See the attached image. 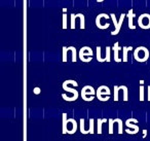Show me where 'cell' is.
<instances>
[{
  "label": "cell",
  "mask_w": 150,
  "mask_h": 141,
  "mask_svg": "<svg viewBox=\"0 0 150 141\" xmlns=\"http://www.w3.org/2000/svg\"><path fill=\"white\" fill-rule=\"evenodd\" d=\"M135 17H136V15L134 14L133 9H129V13H127V19H129V28L132 30L136 29V26H134V24H133V18H135Z\"/></svg>",
  "instance_id": "10"
},
{
  "label": "cell",
  "mask_w": 150,
  "mask_h": 141,
  "mask_svg": "<svg viewBox=\"0 0 150 141\" xmlns=\"http://www.w3.org/2000/svg\"><path fill=\"white\" fill-rule=\"evenodd\" d=\"M93 55H94V53H93L92 48L90 46H83V48H80L79 53H78V57H79L80 60L82 62H86V63L92 61Z\"/></svg>",
  "instance_id": "4"
},
{
  "label": "cell",
  "mask_w": 150,
  "mask_h": 141,
  "mask_svg": "<svg viewBox=\"0 0 150 141\" xmlns=\"http://www.w3.org/2000/svg\"><path fill=\"white\" fill-rule=\"evenodd\" d=\"M76 18H79L80 19V28L81 29H84L86 26H84V23H86V20H84V16L82 14H76Z\"/></svg>",
  "instance_id": "15"
},
{
  "label": "cell",
  "mask_w": 150,
  "mask_h": 141,
  "mask_svg": "<svg viewBox=\"0 0 150 141\" xmlns=\"http://www.w3.org/2000/svg\"><path fill=\"white\" fill-rule=\"evenodd\" d=\"M114 120L113 118H109L108 120V124H109V134L112 135L113 134V124H114Z\"/></svg>",
  "instance_id": "21"
},
{
  "label": "cell",
  "mask_w": 150,
  "mask_h": 141,
  "mask_svg": "<svg viewBox=\"0 0 150 141\" xmlns=\"http://www.w3.org/2000/svg\"><path fill=\"white\" fill-rule=\"evenodd\" d=\"M68 51L72 52V62H76L77 61V52L74 46H68Z\"/></svg>",
  "instance_id": "14"
},
{
  "label": "cell",
  "mask_w": 150,
  "mask_h": 141,
  "mask_svg": "<svg viewBox=\"0 0 150 141\" xmlns=\"http://www.w3.org/2000/svg\"><path fill=\"white\" fill-rule=\"evenodd\" d=\"M119 89L123 91V101H129V90L125 85H119Z\"/></svg>",
  "instance_id": "13"
},
{
  "label": "cell",
  "mask_w": 150,
  "mask_h": 141,
  "mask_svg": "<svg viewBox=\"0 0 150 141\" xmlns=\"http://www.w3.org/2000/svg\"><path fill=\"white\" fill-rule=\"evenodd\" d=\"M95 95H97V92H95V89L91 85H86L81 90V98L84 101H93L95 98Z\"/></svg>",
  "instance_id": "3"
},
{
  "label": "cell",
  "mask_w": 150,
  "mask_h": 141,
  "mask_svg": "<svg viewBox=\"0 0 150 141\" xmlns=\"http://www.w3.org/2000/svg\"><path fill=\"white\" fill-rule=\"evenodd\" d=\"M96 58H97V60H98L99 62H104V61H106L104 58H102V55H101V48H100V46H98V48H97Z\"/></svg>",
  "instance_id": "17"
},
{
  "label": "cell",
  "mask_w": 150,
  "mask_h": 141,
  "mask_svg": "<svg viewBox=\"0 0 150 141\" xmlns=\"http://www.w3.org/2000/svg\"><path fill=\"white\" fill-rule=\"evenodd\" d=\"M102 18H104V19H109V16L106 15V14H100V15H98V17L96 18V25L98 28H100V29H107V28L110 26V24L109 23H106L105 25H102L101 24V19Z\"/></svg>",
  "instance_id": "7"
},
{
  "label": "cell",
  "mask_w": 150,
  "mask_h": 141,
  "mask_svg": "<svg viewBox=\"0 0 150 141\" xmlns=\"http://www.w3.org/2000/svg\"><path fill=\"white\" fill-rule=\"evenodd\" d=\"M103 122H104V118H98V129H97V133L98 134H102Z\"/></svg>",
  "instance_id": "18"
},
{
  "label": "cell",
  "mask_w": 150,
  "mask_h": 141,
  "mask_svg": "<svg viewBox=\"0 0 150 141\" xmlns=\"http://www.w3.org/2000/svg\"><path fill=\"white\" fill-rule=\"evenodd\" d=\"M134 57L138 62H146L149 58V51L145 46H139L134 52Z\"/></svg>",
  "instance_id": "1"
},
{
  "label": "cell",
  "mask_w": 150,
  "mask_h": 141,
  "mask_svg": "<svg viewBox=\"0 0 150 141\" xmlns=\"http://www.w3.org/2000/svg\"><path fill=\"white\" fill-rule=\"evenodd\" d=\"M110 17H111V19H112L113 24H114V26H115V30H114V31L111 32V34H112V35H117V34L119 33V31H120L121 25H122L123 20H125V14H121L120 19H119V22L116 20V17H115L114 14H111Z\"/></svg>",
  "instance_id": "5"
},
{
  "label": "cell",
  "mask_w": 150,
  "mask_h": 141,
  "mask_svg": "<svg viewBox=\"0 0 150 141\" xmlns=\"http://www.w3.org/2000/svg\"><path fill=\"white\" fill-rule=\"evenodd\" d=\"M77 122L74 118H68V124H67V134H74L77 131Z\"/></svg>",
  "instance_id": "6"
},
{
  "label": "cell",
  "mask_w": 150,
  "mask_h": 141,
  "mask_svg": "<svg viewBox=\"0 0 150 141\" xmlns=\"http://www.w3.org/2000/svg\"><path fill=\"white\" fill-rule=\"evenodd\" d=\"M95 120L94 118H90V129H88V132L90 134H95V125H94Z\"/></svg>",
  "instance_id": "19"
},
{
  "label": "cell",
  "mask_w": 150,
  "mask_h": 141,
  "mask_svg": "<svg viewBox=\"0 0 150 141\" xmlns=\"http://www.w3.org/2000/svg\"><path fill=\"white\" fill-rule=\"evenodd\" d=\"M125 133H127V134H131V135H134V134H137V133H138V131L129 130V128H127V130H125Z\"/></svg>",
  "instance_id": "30"
},
{
  "label": "cell",
  "mask_w": 150,
  "mask_h": 141,
  "mask_svg": "<svg viewBox=\"0 0 150 141\" xmlns=\"http://www.w3.org/2000/svg\"><path fill=\"white\" fill-rule=\"evenodd\" d=\"M119 85H114V101H118Z\"/></svg>",
  "instance_id": "25"
},
{
  "label": "cell",
  "mask_w": 150,
  "mask_h": 141,
  "mask_svg": "<svg viewBox=\"0 0 150 141\" xmlns=\"http://www.w3.org/2000/svg\"><path fill=\"white\" fill-rule=\"evenodd\" d=\"M148 101H150V85H148Z\"/></svg>",
  "instance_id": "33"
},
{
  "label": "cell",
  "mask_w": 150,
  "mask_h": 141,
  "mask_svg": "<svg viewBox=\"0 0 150 141\" xmlns=\"http://www.w3.org/2000/svg\"><path fill=\"white\" fill-rule=\"evenodd\" d=\"M112 50L114 51V60H115V62H117V63L120 62L121 59H119L118 54H119V51L121 50V48L119 46V42H115V44L113 46Z\"/></svg>",
  "instance_id": "9"
},
{
  "label": "cell",
  "mask_w": 150,
  "mask_h": 141,
  "mask_svg": "<svg viewBox=\"0 0 150 141\" xmlns=\"http://www.w3.org/2000/svg\"><path fill=\"white\" fill-rule=\"evenodd\" d=\"M67 124H68V118H67L66 112H64V113H62V133L63 134H67Z\"/></svg>",
  "instance_id": "11"
},
{
  "label": "cell",
  "mask_w": 150,
  "mask_h": 141,
  "mask_svg": "<svg viewBox=\"0 0 150 141\" xmlns=\"http://www.w3.org/2000/svg\"><path fill=\"white\" fill-rule=\"evenodd\" d=\"M80 133H82V134H90V132H88V130H86L84 129V118H80Z\"/></svg>",
  "instance_id": "16"
},
{
  "label": "cell",
  "mask_w": 150,
  "mask_h": 141,
  "mask_svg": "<svg viewBox=\"0 0 150 141\" xmlns=\"http://www.w3.org/2000/svg\"><path fill=\"white\" fill-rule=\"evenodd\" d=\"M97 95L96 97L98 98L100 101L102 102H106L109 100V98H110V90H109L108 87H106V85H101V87L98 88V90H97Z\"/></svg>",
  "instance_id": "2"
},
{
  "label": "cell",
  "mask_w": 150,
  "mask_h": 141,
  "mask_svg": "<svg viewBox=\"0 0 150 141\" xmlns=\"http://www.w3.org/2000/svg\"><path fill=\"white\" fill-rule=\"evenodd\" d=\"M133 122H135V124H138V120H137V118H127V122H125V126H127V128H132L134 131H138V132H139V127H138V125H133Z\"/></svg>",
  "instance_id": "8"
},
{
  "label": "cell",
  "mask_w": 150,
  "mask_h": 141,
  "mask_svg": "<svg viewBox=\"0 0 150 141\" xmlns=\"http://www.w3.org/2000/svg\"><path fill=\"white\" fill-rule=\"evenodd\" d=\"M140 101H144V85H140Z\"/></svg>",
  "instance_id": "28"
},
{
  "label": "cell",
  "mask_w": 150,
  "mask_h": 141,
  "mask_svg": "<svg viewBox=\"0 0 150 141\" xmlns=\"http://www.w3.org/2000/svg\"><path fill=\"white\" fill-rule=\"evenodd\" d=\"M104 0H97V2H103Z\"/></svg>",
  "instance_id": "36"
},
{
  "label": "cell",
  "mask_w": 150,
  "mask_h": 141,
  "mask_svg": "<svg viewBox=\"0 0 150 141\" xmlns=\"http://www.w3.org/2000/svg\"><path fill=\"white\" fill-rule=\"evenodd\" d=\"M122 51H123V59H122V61H123V62H127V52L129 51V48H127V46H123Z\"/></svg>",
  "instance_id": "22"
},
{
  "label": "cell",
  "mask_w": 150,
  "mask_h": 141,
  "mask_svg": "<svg viewBox=\"0 0 150 141\" xmlns=\"http://www.w3.org/2000/svg\"><path fill=\"white\" fill-rule=\"evenodd\" d=\"M105 60L107 62H110L111 59H110V46H107L106 48V56H105Z\"/></svg>",
  "instance_id": "26"
},
{
  "label": "cell",
  "mask_w": 150,
  "mask_h": 141,
  "mask_svg": "<svg viewBox=\"0 0 150 141\" xmlns=\"http://www.w3.org/2000/svg\"><path fill=\"white\" fill-rule=\"evenodd\" d=\"M140 85H144V80H140Z\"/></svg>",
  "instance_id": "34"
},
{
  "label": "cell",
  "mask_w": 150,
  "mask_h": 141,
  "mask_svg": "<svg viewBox=\"0 0 150 141\" xmlns=\"http://www.w3.org/2000/svg\"><path fill=\"white\" fill-rule=\"evenodd\" d=\"M62 87H63V89H64L65 91L70 92V93L73 94V96H74V101H75V100L78 99V96H79V94H78V91H76L75 89H72V88H68V87H67L66 83H63Z\"/></svg>",
  "instance_id": "12"
},
{
  "label": "cell",
  "mask_w": 150,
  "mask_h": 141,
  "mask_svg": "<svg viewBox=\"0 0 150 141\" xmlns=\"http://www.w3.org/2000/svg\"><path fill=\"white\" fill-rule=\"evenodd\" d=\"M117 124H118V133H119V134H122V132H123V129H122L123 122H122V120H121V118H117Z\"/></svg>",
  "instance_id": "23"
},
{
  "label": "cell",
  "mask_w": 150,
  "mask_h": 141,
  "mask_svg": "<svg viewBox=\"0 0 150 141\" xmlns=\"http://www.w3.org/2000/svg\"><path fill=\"white\" fill-rule=\"evenodd\" d=\"M75 19H76V15H74V14H71V19H70L71 29H74V28H75Z\"/></svg>",
  "instance_id": "24"
},
{
  "label": "cell",
  "mask_w": 150,
  "mask_h": 141,
  "mask_svg": "<svg viewBox=\"0 0 150 141\" xmlns=\"http://www.w3.org/2000/svg\"><path fill=\"white\" fill-rule=\"evenodd\" d=\"M34 94H36V95H39L40 94V88H35V89L33 90Z\"/></svg>",
  "instance_id": "31"
},
{
  "label": "cell",
  "mask_w": 150,
  "mask_h": 141,
  "mask_svg": "<svg viewBox=\"0 0 150 141\" xmlns=\"http://www.w3.org/2000/svg\"><path fill=\"white\" fill-rule=\"evenodd\" d=\"M146 136H147V130H143V138H146Z\"/></svg>",
  "instance_id": "32"
},
{
  "label": "cell",
  "mask_w": 150,
  "mask_h": 141,
  "mask_svg": "<svg viewBox=\"0 0 150 141\" xmlns=\"http://www.w3.org/2000/svg\"><path fill=\"white\" fill-rule=\"evenodd\" d=\"M64 83H66L67 85H72L73 87H77L78 85L77 81H75V80H65Z\"/></svg>",
  "instance_id": "29"
},
{
  "label": "cell",
  "mask_w": 150,
  "mask_h": 141,
  "mask_svg": "<svg viewBox=\"0 0 150 141\" xmlns=\"http://www.w3.org/2000/svg\"><path fill=\"white\" fill-rule=\"evenodd\" d=\"M63 13H67V9H63Z\"/></svg>",
  "instance_id": "35"
},
{
  "label": "cell",
  "mask_w": 150,
  "mask_h": 141,
  "mask_svg": "<svg viewBox=\"0 0 150 141\" xmlns=\"http://www.w3.org/2000/svg\"><path fill=\"white\" fill-rule=\"evenodd\" d=\"M63 29H66L67 28V15L66 13H63Z\"/></svg>",
  "instance_id": "27"
},
{
  "label": "cell",
  "mask_w": 150,
  "mask_h": 141,
  "mask_svg": "<svg viewBox=\"0 0 150 141\" xmlns=\"http://www.w3.org/2000/svg\"><path fill=\"white\" fill-rule=\"evenodd\" d=\"M67 52H68V48H67V46H63V51H62L63 62H66L67 61Z\"/></svg>",
  "instance_id": "20"
}]
</instances>
